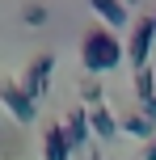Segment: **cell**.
<instances>
[{"mask_svg":"<svg viewBox=\"0 0 156 160\" xmlns=\"http://www.w3.org/2000/svg\"><path fill=\"white\" fill-rule=\"evenodd\" d=\"M123 55H127V47L114 38V30H101V25H93V30L80 38V59H84V72H89V76L118 68V59H123Z\"/></svg>","mask_w":156,"mask_h":160,"instance_id":"obj_1","label":"cell"},{"mask_svg":"<svg viewBox=\"0 0 156 160\" xmlns=\"http://www.w3.org/2000/svg\"><path fill=\"white\" fill-rule=\"evenodd\" d=\"M0 105H4L17 122H34L38 118V101L21 88V80H0Z\"/></svg>","mask_w":156,"mask_h":160,"instance_id":"obj_2","label":"cell"},{"mask_svg":"<svg viewBox=\"0 0 156 160\" xmlns=\"http://www.w3.org/2000/svg\"><path fill=\"white\" fill-rule=\"evenodd\" d=\"M152 38H156V17H135L131 25V38H127V59L139 68H148V55H152Z\"/></svg>","mask_w":156,"mask_h":160,"instance_id":"obj_3","label":"cell"},{"mask_svg":"<svg viewBox=\"0 0 156 160\" xmlns=\"http://www.w3.org/2000/svg\"><path fill=\"white\" fill-rule=\"evenodd\" d=\"M51 72H55V55L51 51H42V55H34L30 59V68H25V80H21V88L38 101L42 93L51 88Z\"/></svg>","mask_w":156,"mask_h":160,"instance_id":"obj_4","label":"cell"},{"mask_svg":"<svg viewBox=\"0 0 156 160\" xmlns=\"http://www.w3.org/2000/svg\"><path fill=\"white\" fill-rule=\"evenodd\" d=\"M63 135H68V143H72V152H84V143H89V135H93L89 110H68L63 114Z\"/></svg>","mask_w":156,"mask_h":160,"instance_id":"obj_5","label":"cell"},{"mask_svg":"<svg viewBox=\"0 0 156 160\" xmlns=\"http://www.w3.org/2000/svg\"><path fill=\"white\" fill-rule=\"evenodd\" d=\"M89 127H93V135H97V139H114L118 131H123V118L101 101V105H93V110H89Z\"/></svg>","mask_w":156,"mask_h":160,"instance_id":"obj_6","label":"cell"},{"mask_svg":"<svg viewBox=\"0 0 156 160\" xmlns=\"http://www.w3.org/2000/svg\"><path fill=\"white\" fill-rule=\"evenodd\" d=\"M42 156L47 160H72V143L63 135V122H51L42 131Z\"/></svg>","mask_w":156,"mask_h":160,"instance_id":"obj_7","label":"cell"},{"mask_svg":"<svg viewBox=\"0 0 156 160\" xmlns=\"http://www.w3.org/2000/svg\"><path fill=\"white\" fill-rule=\"evenodd\" d=\"M89 4H93V13L106 21V30H118V25H127V21H131L123 0H89Z\"/></svg>","mask_w":156,"mask_h":160,"instance_id":"obj_8","label":"cell"},{"mask_svg":"<svg viewBox=\"0 0 156 160\" xmlns=\"http://www.w3.org/2000/svg\"><path fill=\"white\" fill-rule=\"evenodd\" d=\"M123 135H135V139H156V122L148 118V114H139V110H131V114H123Z\"/></svg>","mask_w":156,"mask_h":160,"instance_id":"obj_9","label":"cell"},{"mask_svg":"<svg viewBox=\"0 0 156 160\" xmlns=\"http://www.w3.org/2000/svg\"><path fill=\"white\" fill-rule=\"evenodd\" d=\"M131 84H135V101H139V105H143V101H152V97H156V80H152V68H139Z\"/></svg>","mask_w":156,"mask_h":160,"instance_id":"obj_10","label":"cell"},{"mask_svg":"<svg viewBox=\"0 0 156 160\" xmlns=\"http://www.w3.org/2000/svg\"><path fill=\"white\" fill-rule=\"evenodd\" d=\"M80 97H84V105H89V110L106 101V97H101V84H97V76H84V80H80Z\"/></svg>","mask_w":156,"mask_h":160,"instance_id":"obj_11","label":"cell"},{"mask_svg":"<svg viewBox=\"0 0 156 160\" xmlns=\"http://www.w3.org/2000/svg\"><path fill=\"white\" fill-rule=\"evenodd\" d=\"M21 21L25 25H42V21H47V8H42V4H25L21 8Z\"/></svg>","mask_w":156,"mask_h":160,"instance_id":"obj_12","label":"cell"},{"mask_svg":"<svg viewBox=\"0 0 156 160\" xmlns=\"http://www.w3.org/2000/svg\"><path fill=\"white\" fill-rule=\"evenodd\" d=\"M139 114H148V118L156 122V97H152V101H143V105H139Z\"/></svg>","mask_w":156,"mask_h":160,"instance_id":"obj_13","label":"cell"},{"mask_svg":"<svg viewBox=\"0 0 156 160\" xmlns=\"http://www.w3.org/2000/svg\"><path fill=\"white\" fill-rule=\"evenodd\" d=\"M143 160H156V139H152L148 148H143Z\"/></svg>","mask_w":156,"mask_h":160,"instance_id":"obj_14","label":"cell"},{"mask_svg":"<svg viewBox=\"0 0 156 160\" xmlns=\"http://www.w3.org/2000/svg\"><path fill=\"white\" fill-rule=\"evenodd\" d=\"M152 17H156V8H152Z\"/></svg>","mask_w":156,"mask_h":160,"instance_id":"obj_15","label":"cell"},{"mask_svg":"<svg viewBox=\"0 0 156 160\" xmlns=\"http://www.w3.org/2000/svg\"><path fill=\"white\" fill-rule=\"evenodd\" d=\"M123 4H127V0H123Z\"/></svg>","mask_w":156,"mask_h":160,"instance_id":"obj_16","label":"cell"}]
</instances>
